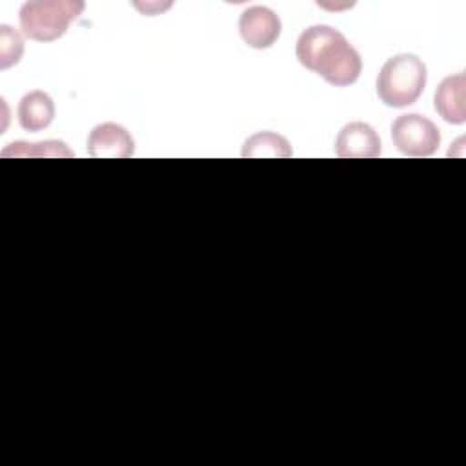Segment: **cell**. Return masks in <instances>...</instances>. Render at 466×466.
Instances as JSON below:
<instances>
[{
  "instance_id": "cell-1",
  "label": "cell",
  "mask_w": 466,
  "mask_h": 466,
  "mask_svg": "<svg viewBox=\"0 0 466 466\" xmlns=\"http://www.w3.org/2000/svg\"><path fill=\"white\" fill-rule=\"evenodd\" d=\"M295 55L306 69L337 87L355 84L362 71L359 51L339 29L326 24L306 27L297 38Z\"/></svg>"
},
{
  "instance_id": "cell-2",
  "label": "cell",
  "mask_w": 466,
  "mask_h": 466,
  "mask_svg": "<svg viewBox=\"0 0 466 466\" xmlns=\"http://www.w3.org/2000/svg\"><path fill=\"white\" fill-rule=\"evenodd\" d=\"M426 66L411 55L400 53L384 62L377 75V95L388 107H406L419 100L426 87Z\"/></svg>"
},
{
  "instance_id": "cell-3",
  "label": "cell",
  "mask_w": 466,
  "mask_h": 466,
  "mask_svg": "<svg viewBox=\"0 0 466 466\" xmlns=\"http://www.w3.org/2000/svg\"><path fill=\"white\" fill-rule=\"evenodd\" d=\"M86 4L78 0H31L18 11L22 33L36 42H53L66 35Z\"/></svg>"
},
{
  "instance_id": "cell-4",
  "label": "cell",
  "mask_w": 466,
  "mask_h": 466,
  "mask_svg": "<svg viewBox=\"0 0 466 466\" xmlns=\"http://www.w3.org/2000/svg\"><path fill=\"white\" fill-rule=\"evenodd\" d=\"M391 140L406 157H430L441 144V131L428 116L406 113L393 120Z\"/></svg>"
},
{
  "instance_id": "cell-5",
  "label": "cell",
  "mask_w": 466,
  "mask_h": 466,
  "mask_svg": "<svg viewBox=\"0 0 466 466\" xmlns=\"http://www.w3.org/2000/svg\"><path fill=\"white\" fill-rule=\"evenodd\" d=\"M282 31L279 15L266 5H251L242 11L238 18V33L248 47L268 49Z\"/></svg>"
},
{
  "instance_id": "cell-6",
  "label": "cell",
  "mask_w": 466,
  "mask_h": 466,
  "mask_svg": "<svg viewBox=\"0 0 466 466\" xmlns=\"http://www.w3.org/2000/svg\"><path fill=\"white\" fill-rule=\"evenodd\" d=\"M87 153L93 158H129L135 153V142L124 126L104 122L91 129Z\"/></svg>"
},
{
  "instance_id": "cell-7",
  "label": "cell",
  "mask_w": 466,
  "mask_h": 466,
  "mask_svg": "<svg viewBox=\"0 0 466 466\" xmlns=\"http://www.w3.org/2000/svg\"><path fill=\"white\" fill-rule=\"evenodd\" d=\"M335 151L340 158H375L380 155V138L370 124L350 122L339 131Z\"/></svg>"
},
{
  "instance_id": "cell-8",
  "label": "cell",
  "mask_w": 466,
  "mask_h": 466,
  "mask_svg": "<svg viewBox=\"0 0 466 466\" xmlns=\"http://www.w3.org/2000/svg\"><path fill=\"white\" fill-rule=\"evenodd\" d=\"M435 111L442 120L453 126L466 122V75L457 73L446 76L433 96Z\"/></svg>"
},
{
  "instance_id": "cell-9",
  "label": "cell",
  "mask_w": 466,
  "mask_h": 466,
  "mask_svg": "<svg viewBox=\"0 0 466 466\" xmlns=\"http://www.w3.org/2000/svg\"><path fill=\"white\" fill-rule=\"evenodd\" d=\"M16 116L24 131H31V133L42 131L55 118V102L47 93L40 89L29 91L20 98L16 107Z\"/></svg>"
},
{
  "instance_id": "cell-10",
  "label": "cell",
  "mask_w": 466,
  "mask_h": 466,
  "mask_svg": "<svg viewBox=\"0 0 466 466\" xmlns=\"http://www.w3.org/2000/svg\"><path fill=\"white\" fill-rule=\"evenodd\" d=\"M244 158H264V157H277V158H289L293 155L289 142L273 131H260L249 137L244 142L242 153Z\"/></svg>"
},
{
  "instance_id": "cell-11",
  "label": "cell",
  "mask_w": 466,
  "mask_h": 466,
  "mask_svg": "<svg viewBox=\"0 0 466 466\" xmlns=\"http://www.w3.org/2000/svg\"><path fill=\"white\" fill-rule=\"evenodd\" d=\"M73 157V151L60 140L46 142H13L4 151L2 157Z\"/></svg>"
},
{
  "instance_id": "cell-12",
  "label": "cell",
  "mask_w": 466,
  "mask_h": 466,
  "mask_svg": "<svg viewBox=\"0 0 466 466\" xmlns=\"http://www.w3.org/2000/svg\"><path fill=\"white\" fill-rule=\"evenodd\" d=\"M24 55V40L16 29L11 25H0V67L7 69L18 64Z\"/></svg>"
}]
</instances>
